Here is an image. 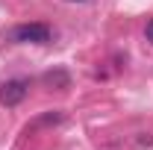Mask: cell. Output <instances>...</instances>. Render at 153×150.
I'll return each instance as SVG.
<instances>
[{
  "mask_svg": "<svg viewBox=\"0 0 153 150\" xmlns=\"http://www.w3.org/2000/svg\"><path fill=\"white\" fill-rule=\"evenodd\" d=\"M12 41H18V44H47L50 27L47 24H21L12 30Z\"/></svg>",
  "mask_w": 153,
  "mask_h": 150,
  "instance_id": "1",
  "label": "cell"
},
{
  "mask_svg": "<svg viewBox=\"0 0 153 150\" xmlns=\"http://www.w3.org/2000/svg\"><path fill=\"white\" fill-rule=\"evenodd\" d=\"M27 91H30V82L27 79H6L0 85V103L12 109V106H18L21 100L27 97Z\"/></svg>",
  "mask_w": 153,
  "mask_h": 150,
  "instance_id": "2",
  "label": "cell"
},
{
  "mask_svg": "<svg viewBox=\"0 0 153 150\" xmlns=\"http://www.w3.org/2000/svg\"><path fill=\"white\" fill-rule=\"evenodd\" d=\"M41 82H44L47 88H59V91H65V88H71V74H68L65 68H53V71H47V74L41 76Z\"/></svg>",
  "mask_w": 153,
  "mask_h": 150,
  "instance_id": "3",
  "label": "cell"
},
{
  "mask_svg": "<svg viewBox=\"0 0 153 150\" xmlns=\"http://www.w3.org/2000/svg\"><path fill=\"white\" fill-rule=\"evenodd\" d=\"M62 118H65V115L59 112V109H53V112H44V115H38L36 121L27 127V130H38V127H56V124H62Z\"/></svg>",
  "mask_w": 153,
  "mask_h": 150,
  "instance_id": "4",
  "label": "cell"
},
{
  "mask_svg": "<svg viewBox=\"0 0 153 150\" xmlns=\"http://www.w3.org/2000/svg\"><path fill=\"white\" fill-rule=\"evenodd\" d=\"M144 36H147V41L153 44V21H147V27H144Z\"/></svg>",
  "mask_w": 153,
  "mask_h": 150,
  "instance_id": "5",
  "label": "cell"
},
{
  "mask_svg": "<svg viewBox=\"0 0 153 150\" xmlns=\"http://www.w3.org/2000/svg\"><path fill=\"white\" fill-rule=\"evenodd\" d=\"M68 3H85V0H68Z\"/></svg>",
  "mask_w": 153,
  "mask_h": 150,
  "instance_id": "6",
  "label": "cell"
}]
</instances>
